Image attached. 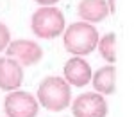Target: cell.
Listing matches in <instances>:
<instances>
[{
    "instance_id": "1",
    "label": "cell",
    "mask_w": 134,
    "mask_h": 117,
    "mask_svg": "<svg viewBox=\"0 0 134 117\" xmlns=\"http://www.w3.org/2000/svg\"><path fill=\"white\" fill-rule=\"evenodd\" d=\"M36 99L50 112H63L72 105V86L61 76H48L40 83Z\"/></svg>"
},
{
    "instance_id": "2",
    "label": "cell",
    "mask_w": 134,
    "mask_h": 117,
    "mask_svg": "<svg viewBox=\"0 0 134 117\" xmlns=\"http://www.w3.org/2000/svg\"><path fill=\"white\" fill-rule=\"evenodd\" d=\"M98 31L93 23L88 22H73L63 32V43L66 52L72 56H88L98 45Z\"/></svg>"
},
{
    "instance_id": "3",
    "label": "cell",
    "mask_w": 134,
    "mask_h": 117,
    "mask_svg": "<svg viewBox=\"0 0 134 117\" xmlns=\"http://www.w3.org/2000/svg\"><path fill=\"white\" fill-rule=\"evenodd\" d=\"M31 29L34 36L41 40H54L57 36H63L66 29L64 14L55 6H41L38 11L32 13Z\"/></svg>"
},
{
    "instance_id": "4",
    "label": "cell",
    "mask_w": 134,
    "mask_h": 117,
    "mask_svg": "<svg viewBox=\"0 0 134 117\" xmlns=\"http://www.w3.org/2000/svg\"><path fill=\"white\" fill-rule=\"evenodd\" d=\"M4 112L7 117H38L40 103L29 92L13 90L4 99Z\"/></svg>"
},
{
    "instance_id": "5",
    "label": "cell",
    "mask_w": 134,
    "mask_h": 117,
    "mask_svg": "<svg viewBox=\"0 0 134 117\" xmlns=\"http://www.w3.org/2000/svg\"><path fill=\"white\" fill-rule=\"evenodd\" d=\"M73 117H105L107 101L98 92H84L72 101Z\"/></svg>"
},
{
    "instance_id": "6",
    "label": "cell",
    "mask_w": 134,
    "mask_h": 117,
    "mask_svg": "<svg viewBox=\"0 0 134 117\" xmlns=\"http://www.w3.org/2000/svg\"><path fill=\"white\" fill-rule=\"evenodd\" d=\"M5 56L16 60L21 67H31L41 61L43 49L40 43L32 40H11L9 47L5 49Z\"/></svg>"
},
{
    "instance_id": "7",
    "label": "cell",
    "mask_w": 134,
    "mask_h": 117,
    "mask_svg": "<svg viewBox=\"0 0 134 117\" xmlns=\"http://www.w3.org/2000/svg\"><path fill=\"white\" fill-rule=\"evenodd\" d=\"M63 77L70 83V86H86L88 83H91V67L84 60L82 56H73L70 58L64 67H63Z\"/></svg>"
},
{
    "instance_id": "8",
    "label": "cell",
    "mask_w": 134,
    "mask_h": 117,
    "mask_svg": "<svg viewBox=\"0 0 134 117\" xmlns=\"http://www.w3.org/2000/svg\"><path fill=\"white\" fill-rule=\"evenodd\" d=\"M23 83V67L9 56L0 58V90H20Z\"/></svg>"
},
{
    "instance_id": "9",
    "label": "cell",
    "mask_w": 134,
    "mask_h": 117,
    "mask_svg": "<svg viewBox=\"0 0 134 117\" xmlns=\"http://www.w3.org/2000/svg\"><path fill=\"white\" fill-rule=\"evenodd\" d=\"M77 11L82 22H88V23L104 22L107 18V14H111L107 0H81Z\"/></svg>"
},
{
    "instance_id": "10",
    "label": "cell",
    "mask_w": 134,
    "mask_h": 117,
    "mask_svg": "<svg viewBox=\"0 0 134 117\" xmlns=\"http://www.w3.org/2000/svg\"><path fill=\"white\" fill-rule=\"evenodd\" d=\"M91 85L95 92L102 96H111L116 90V69L114 65L107 63L105 67H100L91 77Z\"/></svg>"
},
{
    "instance_id": "11",
    "label": "cell",
    "mask_w": 134,
    "mask_h": 117,
    "mask_svg": "<svg viewBox=\"0 0 134 117\" xmlns=\"http://www.w3.org/2000/svg\"><path fill=\"white\" fill-rule=\"evenodd\" d=\"M98 52L107 63L113 65L116 61V34L114 32H107L104 34L102 38L98 40V45H97Z\"/></svg>"
},
{
    "instance_id": "12",
    "label": "cell",
    "mask_w": 134,
    "mask_h": 117,
    "mask_svg": "<svg viewBox=\"0 0 134 117\" xmlns=\"http://www.w3.org/2000/svg\"><path fill=\"white\" fill-rule=\"evenodd\" d=\"M9 43H11V31L4 22H0V52H4L9 47Z\"/></svg>"
},
{
    "instance_id": "13",
    "label": "cell",
    "mask_w": 134,
    "mask_h": 117,
    "mask_svg": "<svg viewBox=\"0 0 134 117\" xmlns=\"http://www.w3.org/2000/svg\"><path fill=\"white\" fill-rule=\"evenodd\" d=\"M36 4H40V6H55L59 0H34Z\"/></svg>"
},
{
    "instance_id": "14",
    "label": "cell",
    "mask_w": 134,
    "mask_h": 117,
    "mask_svg": "<svg viewBox=\"0 0 134 117\" xmlns=\"http://www.w3.org/2000/svg\"><path fill=\"white\" fill-rule=\"evenodd\" d=\"M107 6H109V13L114 14V11H116V0H107Z\"/></svg>"
}]
</instances>
